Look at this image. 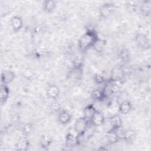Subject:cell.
<instances>
[{
    "label": "cell",
    "instance_id": "cell-1",
    "mask_svg": "<svg viewBox=\"0 0 151 151\" xmlns=\"http://www.w3.org/2000/svg\"><path fill=\"white\" fill-rule=\"evenodd\" d=\"M99 38L97 33L93 29L87 30L79 38L78 47L81 52H85L93 47L96 40Z\"/></svg>",
    "mask_w": 151,
    "mask_h": 151
},
{
    "label": "cell",
    "instance_id": "cell-2",
    "mask_svg": "<svg viewBox=\"0 0 151 151\" xmlns=\"http://www.w3.org/2000/svg\"><path fill=\"white\" fill-rule=\"evenodd\" d=\"M88 122L84 116L79 117L76 120L74 129L78 136H81L84 133L88 126Z\"/></svg>",
    "mask_w": 151,
    "mask_h": 151
},
{
    "label": "cell",
    "instance_id": "cell-3",
    "mask_svg": "<svg viewBox=\"0 0 151 151\" xmlns=\"http://www.w3.org/2000/svg\"><path fill=\"white\" fill-rule=\"evenodd\" d=\"M115 10V5L113 3L107 2L103 4L99 8V16L100 18L105 19L111 15Z\"/></svg>",
    "mask_w": 151,
    "mask_h": 151
},
{
    "label": "cell",
    "instance_id": "cell-4",
    "mask_svg": "<svg viewBox=\"0 0 151 151\" xmlns=\"http://www.w3.org/2000/svg\"><path fill=\"white\" fill-rule=\"evenodd\" d=\"M134 40L137 45L142 49L147 50L149 49L150 47L149 40L147 35L145 34H137L134 37Z\"/></svg>",
    "mask_w": 151,
    "mask_h": 151
},
{
    "label": "cell",
    "instance_id": "cell-5",
    "mask_svg": "<svg viewBox=\"0 0 151 151\" xmlns=\"http://www.w3.org/2000/svg\"><path fill=\"white\" fill-rule=\"evenodd\" d=\"M120 139L128 143H132L136 139V133L133 129H125L122 131L121 134H119Z\"/></svg>",
    "mask_w": 151,
    "mask_h": 151
},
{
    "label": "cell",
    "instance_id": "cell-6",
    "mask_svg": "<svg viewBox=\"0 0 151 151\" xmlns=\"http://www.w3.org/2000/svg\"><path fill=\"white\" fill-rule=\"evenodd\" d=\"M123 77L124 71L123 68L120 66H116L111 71L109 80L115 82H120L123 80Z\"/></svg>",
    "mask_w": 151,
    "mask_h": 151
},
{
    "label": "cell",
    "instance_id": "cell-7",
    "mask_svg": "<svg viewBox=\"0 0 151 151\" xmlns=\"http://www.w3.org/2000/svg\"><path fill=\"white\" fill-rule=\"evenodd\" d=\"M10 24L12 30L15 32H19L24 25L22 18L18 15L13 16L11 19Z\"/></svg>",
    "mask_w": 151,
    "mask_h": 151
},
{
    "label": "cell",
    "instance_id": "cell-8",
    "mask_svg": "<svg viewBox=\"0 0 151 151\" xmlns=\"http://www.w3.org/2000/svg\"><path fill=\"white\" fill-rule=\"evenodd\" d=\"M89 122L94 127L100 126L104 123L105 117L101 112L97 110Z\"/></svg>",
    "mask_w": 151,
    "mask_h": 151
},
{
    "label": "cell",
    "instance_id": "cell-9",
    "mask_svg": "<svg viewBox=\"0 0 151 151\" xmlns=\"http://www.w3.org/2000/svg\"><path fill=\"white\" fill-rule=\"evenodd\" d=\"M60 93V90L58 87L55 84L49 85L46 90L47 96L51 99L56 100Z\"/></svg>",
    "mask_w": 151,
    "mask_h": 151
},
{
    "label": "cell",
    "instance_id": "cell-10",
    "mask_svg": "<svg viewBox=\"0 0 151 151\" xmlns=\"http://www.w3.org/2000/svg\"><path fill=\"white\" fill-rule=\"evenodd\" d=\"M15 77L14 71L9 70H3L1 73V84L8 85L14 80Z\"/></svg>",
    "mask_w": 151,
    "mask_h": 151
},
{
    "label": "cell",
    "instance_id": "cell-11",
    "mask_svg": "<svg viewBox=\"0 0 151 151\" xmlns=\"http://www.w3.org/2000/svg\"><path fill=\"white\" fill-rule=\"evenodd\" d=\"M79 143V137L77 135L76 136L73 133H68L65 136V145L67 147H73Z\"/></svg>",
    "mask_w": 151,
    "mask_h": 151
},
{
    "label": "cell",
    "instance_id": "cell-12",
    "mask_svg": "<svg viewBox=\"0 0 151 151\" xmlns=\"http://www.w3.org/2000/svg\"><path fill=\"white\" fill-rule=\"evenodd\" d=\"M109 123L111 127V129L116 130L122 127L123 121L121 116L118 114H114L111 116L109 119Z\"/></svg>",
    "mask_w": 151,
    "mask_h": 151
},
{
    "label": "cell",
    "instance_id": "cell-13",
    "mask_svg": "<svg viewBox=\"0 0 151 151\" xmlns=\"http://www.w3.org/2000/svg\"><path fill=\"white\" fill-rule=\"evenodd\" d=\"M106 137L109 143L111 145L117 143L121 139L117 130L113 129H110L107 132Z\"/></svg>",
    "mask_w": 151,
    "mask_h": 151
},
{
    "label": "cell",
    "instance_id": "cell-14",
    "mask_svg": "<svg viewBox=\"0 0 151 151\" xmlns=\"http://www.w3.org/2000/svg\"><path fill=\"white\" fill-rule=\"evenodd\" d=\"M58 120L61 124L66 125L71 120V115L67 110H63L58 114Z\"/></svg>",
    "mask_w": 151,
    "mask_h": 151
},
{
    "label": "cell",
    "instance_id": "cell-15",
    "mask_svg": "<svg viewBox=\"0 0 151 151\" xmlns=\"http://www.w3.org/2000/svg\"><path fill=\"white\" fill-rule=\"evenodd\" d=\"M132 110V105L129 100H124L119 106V112L122 114H127Z\"/></svg>",
    "mask_w": 151,
    "mask_h": 151
},
{
    "label": "cell",
    "instance_id": "cell-16",
    "mask_svg": "<svg viewBox=\"0 0 151 151\" xmlns=\"http://www.w3.org/2000/svg\"><path fill=\"white\" fill-rule=\"evenodd\" d=\"M57 6L55 1H44L42 4L43 10L48 14L52 13Z\"/></svg>",
    "mask_w": 151,
    "mask_h": 151
},
{
    "label": "cell",
    "instance_id": "cell-17",
    "mask_svg": "<svg viewBox=\"0 0 151 151\" xmlns=\"http://www.w3.org/2000/svg\"><path fill=\"white\" fill-rule=\"evenodd\" d=\"M9 96V89L7 85L1 84V104L4 105L8 99Z\"/></svg>",
    "mask_w": 151,
    "mask_h": 151
},
{
    "label": "cell",
    "instance_id": "cell-18",
    "mask_svg": "<svg viewBox=\"0 0 151 151\" xmlns=\"http://www.w3.org/2000/svg\"><path fill=\"white\" fill-rule=\"evenodd\" d=\"M96 109L94 106L92 104H88L86 106L83 110V114L84 117L88 121L92 118L94 113L96 112Z\"/></svg>",
    "mask_w": 151,
    "mask_h": 151
},
{
    "label": "cell",
    "instance_id": "cell-19",
    "mask_svg": "<svg viewBox=\"0 0 151 151\" xmlns=\"http://www.w3.org/2000/svg\"><path fill=\"white\" fill-rule=\"evenodd\" d=\"M91 97L93 100L99 101H103L107 98L104 94L103 90L99 88L95 89L91 92Z\"/></svg>",
    "mask_w": 151,
    "mask_h": 151
},
{
    "label": "cell",
    "instance_id": "cell-20",
    "mask_svg": "<svg viewBox=\"0 0 151 151\" xmlns=\"http://www.w3.org/2000/svg\"><path fill=\"white\" fill-rule=\"evenodd\" d=\"M29 142L26 139H23L19 140L15 146V149L16 150L26 151L29 149Z\"/></svg>",
    "mask_w": 151,
    "mask_h": 151
},
{
    "label": "cell",
    "instance_id": "cell-21",
    "mask_svg": "<svg viewBox=\"0 0 151 151\" xmlns=\"http://www.w3.org/2000/svg\"><path fill=\"white\" fill-rule=\"evenodd\" d=\"M106 45V41L99 38L94 43L93 48L97 52H101L104 51Z\"/></svg>",
    "mask_w": 151,
    "mask_h": 151
},
{
    "label": "cell",
    "instance_id": "cell-22",
    "mask_svg": "<svg viewBox=\"0 0 151 151\" xmlns=\"http://www.w3.org/2000/svg\"><path fill=\"white\" fill-rule=\"evenodd\" d=\"M140 11L142 15L148 16L150 14V1H145L140 5Z\"/></svg>",
    "mask_w": 151,
    "mask_h": 151
},
{
    "label": "cell",
    "instance_id": "cell-23",
    "mask_svg": "<svg viewBox=\"0 0 151 151\" xmlns=\"http://www.w3.org/2000/svg\"><path fill=\"white\" fill-rule=\"evenodd\" d=\"M33 130V124L31 123H27L23 125L21 128V131L24 135H29Z\"/></svg>",
    "mask_w": 151,
    "mask_h": 151
},
{
    "label": "cell",
    "instance_id": "cell-24",
    "mask_svg": "<svg viewBox=\"0 0 151 151\" xmlns=\"http://www.w3.org/2000/svg\"><path fill=\"white\" fill-rule=\"evenodd\" d=\"M120 58L123 63H127L129 60V54L127 50H123L120 53Z\"/></svg>",
    "mask_w": 151,
    "mask_h": 151
},
{
    "label": "cell",
    "instance_id": "cell-25",
    "mask_svg": "<svg viewBox=\"0 0 151 151\" xmlns=\"http://www.w3.org/2000/svg\"><path fill=\"white\" fill-rule=\"evenodd\" d=\"M94 80L97 84H102L106 81L105 76L99 73H96L94 76Z\"/></svg>",
    "mask_w": 151,
    "mask_h": 151
},
{
    "label": "cell",
    "instance_id": "cell-26",
    "mask_svg": "<svg viewBox=\"0 0 151 151\" xmlns=\"http://www.w3.org/2000/svg\"><path fill=\"white\" fill-rule=\"evenodd\" d=\"M51 142V139H50L48 137H43L41 139L40 143L42 147H47L50 146Z\"/></svg>",
    "mask_w": 151,
    "mask_h": 151
},
{
    "label": "cell",
    "instance_id": "cell-27",
    "mask_svg": "<svg viewBox=\"0 0 151 151\" xmlns=\"http://www.w3.org/2000/svg\"><path fill=\"white\" fill-rule=\"evenodd\" d=\"M126 5L127 6V9L128 11H130L133 12L135 11L136 9V4L135 2H133V1L127 2L126 4Z\"/></svg>",
    "mask_w": 151,
    "mask_h": 151
},
{
    "label": "cell",
    "instance_id": "cell-28",
    "mask_svg": "<svg viewBox=\"0 0 151 151\" xmlns=\"http://www.w3.org/2000/svg\"><path fill=\"white\" fill-rule=\"evenodd\" d=\"M60 109V106H59V104L57 102L53 103L51 106V110L52 111H54V112H56L58 110Z\"/></svg>",
    "mask_w": 151,
    "mask_h": 151
}]
</instances>
